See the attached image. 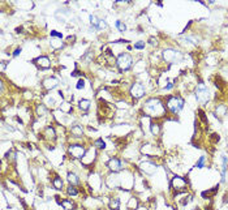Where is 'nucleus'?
<instances>
[{"label":"nucleus","mask_w":228,"mask_h":210,"mask_svg":"<svg viewBox=\"0 0 228 210\" xmlns=\"http://www.w3.org/2000/svg\"><path fill=\"white\" fill-rule=\"evenodd\" d=\"M184 107V99L180 97H170L167 101V108L173 114H177Z\"/></svg>","instance_id":"obj_1"},{"label":"nucleus","mask_w":228,"mask_h":210,"mask_svg":"<svg viewBox=\"0 0 228 210\" xmlns=\"http://www.w3.org/2000/svg\"><path fill=\"white\" fill-rule=\"evenodd\" d=\"M197 101L200 102L201 104H205L209 101V98H210V93H209V90H207V88L205 86V85L201 82L200 85H198V89H197Z\"/></svg>","instance_id":"obj_2"},{"label":"nucleus","mask_w":228,"mask_h":210,"mask_svg":"<svg viewBox=\"0 0 228 210\" xmlns=\"http://www.w3.org/2000/svg\"><path fill=\"white\" fill-rule=\"evenodd\" d=\"M117 65L120 67V69L128 71L132 67V58L128 54H120L117 58Z\"/></svg>","instance_id":"obj_3"},{"label":"nucleus","mask_w":228,"mask_h":210,"mask_svg":"<svg viewBox=\"0 0 228 210\" xmlns=\"http://www.w3.org/2000/svg\"><path fill=\"white\" fill-rule=\"evenodd\" d=\"M85 153H86V150H85V147L81 146V145H72L69 147V154H71L73 158L82 159L85 155Z\"/></svg>","instance_id":"obj_4"},{"label":"nucleus","mask_w":228,"mask_h":210,"mask_svg":"<svg viewBox=\"0 0 228 210\" xmlns=\"http://www.w3.org/2000/svg\"><path fill=\"white\" fill-rule=\"evenodd\" d=\"M130 93H132V96H133L134 98L144 97V96H145V88H144V85L134 84L133 86H132V89H130Z\"/></svg>","instance_id":"obj_5"},{"label":"nucleus","mask_w":228,"mask_h":210,"mask_svg":"<svg viewBox=\"0 0 228 210\" xmlns=\"http://www.w3.org/2000/svg\"><path fill=\"white\" fill-rule=\"evenodd\" d=\"M172 187L176 188L177 191H183V189H185V187H186V182L183 178H180V176H175L172 179Z\"/></svg>","instance_id":"obj_6"},{"label":"nucleus","mask_w":228,"mask_h":210,"mask_svg":"<svg viewBox=\"0 0 228 210\" xmlns=\"http://www.w3.org/2000/svg\"><path fill=\"white\" fill-rule=\"evenodd\" d=\"M107 165H108V168H111L112 171H120L121 170V160L117 158H111Z\"/></svg>","instance_id":"obj_7"},{"label":"nucleus","mask_w":228,"mask_h":210,"mask_svg":"<svg viewBox=\"0 0 228 210\" xmlns=\"http://www.w3.org/2000/svg\"><path fill=\"white\" fill-rule=\"evenodd\" d=\"M142 171H145L146 174H153L155 172V170H157V166L154 165V163H150V162H145L142 163Z\"/></svg>","instance_id":"obj_8"},{"label":"nucleus","mask_w":228,"mask_h":210,"mask_svg":"<svg viewBox=\"0 0 228 210\" xmlns=\"http://www.w3.org/2000/svg\"><path fill=\"white\" fill-rule=\"evenodd\" d=\"M58 202L64 210H73L74 209V204L72 201H69V200H61V201H58Z\"/></svg>","instance_id":"obj_9"},{"label":"nucleus","mask_w":228,"mask_h":210,"mask_svg":"<svg viewBox=\"0 0 228 210\" xmlns=\"http://www.w3.org/2000/svg\"><path fill=\"white\" fill-rule=\"evenodd\" d=\"M58 85V80L56 78H48V80H46L44 81V86H46V89H54V88Z\"/></svg>","instance_id":"obj_10"},{"label":"nucleus","mask_w":228,"mask_h":210,"mask_svg":"<svg viewBox=\"0 0 228 210\" xmlns=\"http://www.w3.org/2000/svg\"><path fill=\"white\" fill-rule=\"evenodd\" d=\"M37 63H39V65H41L42 68H48L50 67V60L46 56H41V58H38L37 59Z\"/></svg>","instance_id":"obj_11"},{"label":"nucleus","mask_w":228,"mask_h":210,"mask_svg":"<svg viewBox=\"0 0 228 210\" xmlns=\"http://www.w3.org/2000/svg\"><path fill=\"white\" fill-rule=\"evenodd\" d=\"M68 182L72 183V185H73V184H78V183H80V180H78V176L76 175V174L69 172L68 174Z\"/></svg>","instance_id":"obj_12"},{"label":"nucleus","mask_w":228,"mask_h":210,"mask_svg":"<svg viewBox=\"0 0 228 210\" xmlns=\"http://www.w3.org/2000/svg\"><path fill=\"white\" fill-rule=\"evenodd\" d=\"M110 208H111V210H119V208H120V201L117 198H112L110 201Z\"/></svg>","instance_id":"obj_13"},{"label":"nucleus","mask_w":228,"mask_h":210,"mask_svg":"<svg viewBox=\"0 0 228 210\" xmlns=\"http://www.w3.org/2000/svg\"><path fill=\"white\" fill-rule=\"evenodd\" d=\"M52 185H54V188L55 189H61L63 188V182H61V179L60 178H55L54 180H52Z\"/></svg>","instance_id":"obj_14"},{"label":"nucleus","mask_w":228,"mask_h":210,"mask_svg":"<svg viewBox=\"0 0 228 210\" xmlns=\"http://www.w3.org/2000/svg\"><path fill=\"white\" fill-rule=\"evenodd\" d=\"M80 107H81V110L87 111V110H89V107H90V101H87V99H82L81 102H80Z\"/></svg>","instance_id":"obj_15"},{"label":"nucleus","mask_w":228,"mask_h":210,"mask_svg":"<svg viewBox=\"0 0 228 210\" xmlns=\"http://www.w3.org/2000/svg\"><path fill=\"white\" fill-rule=\"evenodd\" d=\"M94 146L98 147V149H104V147H106V142H104V141L102 140V139H98V140L94 142Z\"/></svg>","instance_id":"obj_16"},{"label":"nucleus","mask_w":228,"mask_h":210,"mask_svg":"<svg viewBox=\"0 0 228 210\" xmlns=\"http://www.w3.org/2000/svg\"><path fill=\"white\" fill-rule=\"evenodd\" d=\"M67 193H68L69 196H77V195H78V191H77V188H76L74 185H71V187L68 188Z\"/></svg>","instance_id":"obj_17"},{"label":"nucleus","mask_w":228,"mask_h":210,"mask_svg":"<svg viewBox=\"0 0 228 210\" xmlns=\"http://www.w3.org/2000/svg\"><path fill=\"white\" fill-rule=\"evenodd\" d=\"M72 133L76 134L77 137H80V136H82V129L78 125H76V127L72 128Z\"/></svg>","instance_id":"obj_18"},{"label":"nucleus","mask_w":228,"mask_h":210,"mask_svg":"<svg viewBox=\"0 0 228 210\" xmlns=\"http://www.w3.org/2000/svg\"><path fill=\"white\" fill-rule=\"evenodd\" d=\"M116 28L119 29V31H121V33H124L127 30V26H125V24L121 21H116Z\"/></svg>","instance_id":"obj_19"},{"label":"nucleus","mask_w":228,"mask_h":210,"mask_svg":"<svg viewBox=\"0 0 228 210\" xmlns=\"http://www.w3.org/2000/svg\"><path fill=\"white\" fill-rule=\"evenodd\" d=\"M205 157H201L200 159H198V162L196 163V168H203V166H205Z\"/></svg>","instance_id":"obj_20"},{"label":"nucleus","mask_w":228,"mask_h":210,"mask_svg":"<svg viewBox=\"0 0 228 210\" xmlns=\"http://www.w3.org/2000/svg\"><path fill=\"white\" fill-rule=\"evenodd\" d=\"M134 48H137V50H142V48H145V42H137V43H134Z\"/></svg>","instance_id":"obj_21"},{"label":"nucleus","mask_w":228,"mask_h":210,"mask_svg":"<svg viewBox=\"0 0 228 210\" xmlns=\"http://www.w3.org/2000/svg\"><path fill=\"white\" fill-rule=\"evenodd\" d=\"M50 34H51V37H56V38H63V34L61 33H59V31H56V30H51V33H50Z\"/></svg>","instance_id":"obj_22"},{"label":"nucleus","mask_w":228,"mask_h":210,"mask_svg":"<svg viewBox=\"0 0 228 210\" xmlns=\"http://www.w3.org/2000/svg\"><path fill=\"white\" fill-rule=\"evenodd\" d=\"M159 125H157V124H153L151 125V132H153V134H158V132H159V128H158Z\"/></svg>","instance_id":"obj_23"},{"label":"nucleus","mask_w":228,"mask_h":210,"mask_svg":"<svg viewBox=\"0 0 228 210\" xmlns=\"http://www.w3.org/2000/svg\"><path fill=\"white\" fill-rule=\"evenodd\" d=\"M106 26H107L106 21H99V24H98V26H97V29H98V30H101V29H104Z\"/></svg>","instance_id":"obj_24"},{"label":"nucleus","mask_w":228,"mask_h":210,"mask_svg":"<svg viewBox=\"0 0 228 210\" xmlns=\"http://www.w3.org/2000/svg\"><path fill=\"white\" fill-rule=\"evenodd\" d=\"M84 86H85V81L84 80H80L77 82V89H84Z\"/></svg>","instance_id":"obj_25"},{"label":"nucleus","mask_w":228,"mask_h":210,"mask_svg":"<svg viewBox=\"0 0 228 210\" xmlns=\"http://www.w3.org/2000/svg\"><path fill=\"white\" fill-rule=\"evenodd\" d=\"M20 54H21V48H16L15 52H13V56H18Z\"/></svg>","instance_id":"obj_26"}]
</instances>
